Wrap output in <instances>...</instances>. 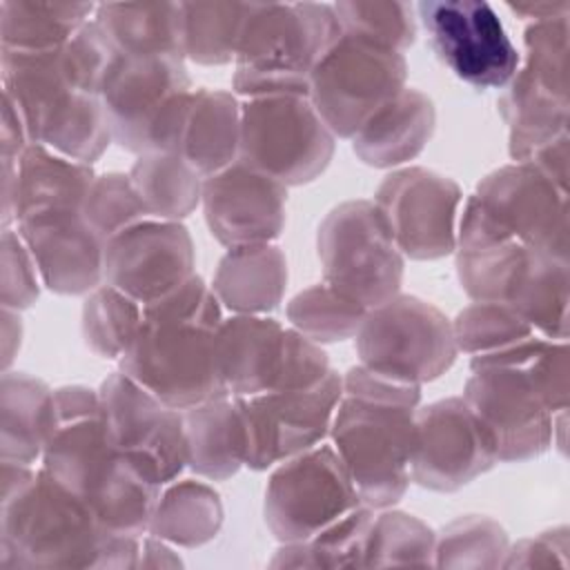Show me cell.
Masks as SVG:
<instances>
[{
	"label": "cell",
	"instance_id": "cell-1",
	"mask_svg": "<svg viewBox=\"0 0 570 570\" xmlns=\"http://www.w3.org/2000/svg\"><path fill=\"white\" fill-rule=\"evenodd\" d=\"M223 305L194 274L169 296L145 305L118 370L176 410L229 396L218 370Z\"/></svg>",
	"mask_w": 570,
	"mask_h": 570
},
{
	"label": "cell",
	"instance_id": "cell-2",
	"mask_svg": "<svg viewBox=\"0 0 570 570\" xmlns=\"http://www.w3.org/2000/svg\"><path fill=\"white\" fill-rule=\"evenodd\" d=\"M140 539L105 528L42 465L27 490L0 499V568H138Z\"/></svg>",
	"mask_w": 570,
	"mask_h": 570
},
{
	"label": "cell",
	"instance_id": "cell-3",
	"mask_svg": "<svg viewBox=\"0 0 570 570\" xmlns=\"http://www.w3.org/2000/svg\"><path fill=\"white\" fill-rule=\"evenodd\" d=\"M40 465L87 503L105 528L136 537L147 532L163 485L107 443L100 414L51 428Z\"/></svg>",
	"mask_w": 570,
	"mask_h": 570
},
{
	"label": "cell",
	"instance_id": "cell-4",
	"mask_svg": "<svg viewBox=\"0 0 570 570\" xmlns=\"http://www.w3.org/2000/svg\"><path fill=\"white\" fill-rule=\"evenodd\" d=\"M341 33L334 4L252 2L234 58V94H307L316 60Z\"/></svg>",
	"mask_w": 570,
	"mask_h": 570
},
{
	"label": "cell",
	"instance_id": "cell-5",
	"mask_svg": "<svg viewBox=\"0 0 570 570\" xmlns=\"http://www.w3.org/2000/svg\"><path fill=\"white\" fill-rule=\"evenodd\" d=\"M62 49V47H60ZM56 51H2V94L20 109L31 145L94 165L114 142L100 96L73 89Z\"/></svg>",
	"mask_w": 570,
	"mask_h": 570
},
{
	"label": "cell",
	"instance_id": "cell-6",
	"mask_svg": "<svg viewBox=\"0 0 570 570\" xmlns=\"http://www.w3.org/2000/svg\"><path fill=\"white\" fill-rule=\"evenodd\" d=\"M505 240L568 258V191L525 163L490 171L461 205L456 252Z\"/></svg>",
	"mask_w": 570,
	"mask_h": 570
},
{
	"label": "cell",
	"instance_id": "cell-7",
	"mask_svg": "<svg viewBox=\"0 0 570 570\" xmlns=\"http://www.w3.org/2000/svg\"><path fill=\"white\" fill-rule=\"evenodd\" d=\"M191 94L183 56L116 53L100 91L114 142L136 156L178 151Z\"/></svg>",
	"mask_w": 570,
	"mask_h": 570
},
{
	"label": "cell",
	"instance_id": "cell-8",
	"mask_svg": "<svg viewBox=\"0 0 570 570\" xmlns=\"http://www.w3.org/2000/svg\"><path fill=\"white\" fill-rule=\"evenodd\" d=\"M454 254L459 283L472 301L508 305L541 336L568 338V258L517 240Z\"/></svg>",
	"mask_w": 570,
	"mask_h": 570
},
{
	"label": "cell",
	"instance_id": "cell-9",
	"mask_svg": "<svg viewBox=\"0 0 570 570\" xmlns=\"http://www.w3.org/2000/svg\"><path fill=\"white\" fill-rule=\"evenodd\" d=\"M316 252L323 283L365 309L401 294L405 256L374 200L332 207L318 225Z\"/></svg>",
	"mask_w": 570,
	"mask_h": 570
},
{
	"label": "cell",
	"instance_id": "cell-10",
	"mask_svg": "<svg viewBox=\"0 0 570 570\" xmlns=\"http://www.w3.org/2000/svg\"><path fill=\"white\" fill-rule=\"evenodd\" d=\"M218 370L234 399L305 390L330 372L323 345L276 318L232 314L218 330Z\"/></svg>",
	"mask_w": 570,
	"mask_h": 570
},
{
	"label": "cell",
	"instance_id": "cell-11",
	"mask_svg": "<svg viewBox=\"0 0 570 570\" xmlns=\"http://www.w3.org/2000/svg\"><path fill=\"white\" fill-rule=\"evenodd\" d=\"M405 53L341 33L316 60L307 96L336 138L352 140L407 85Z\"/></svg>",
	"mask_w": 570,
	"mask_h": 570
},
{
	"label": "cell",
	"instance_id": "cell-12",
	"mask_svg": "<svg viewBox=\"0 0 570 570\" xmlns=\"http://www.w3.org/2000/svg\"><path fill=\"white\" fill-rule=\"evenodd\" d=\"M414 412L345 394L336 407L330 428L332 448L341 456L361 503L374 510L399 503L412 483Z\"/></svg>",
	"mask_w": 570,
	"mask_h": 570
},
{
	"label": "cell",
	"instance_id": "cell-13",
	"mask_svg": "<svg viewBox=\"0 0 570 570\" xmlns=\"http://www.w3.org/2000/svg\"><path fill=\"white\" fill-rule=\"evenodd\" d=\"M336 136L307 94H276L240 100L238 160L285 187L316 180L332 163Z\"/></svg>",
	"mask_w": 570,
	"mask_h": 570
},
{
	"label": "cell",
	"instance_id": "cell-14",
	"mask_svg": "<svg viewBox=\"0 0 570 570\" xmlns=\"http://www.w3.org/2000/svg\"><path fill=\"white\" fill-rule=\"evenodd\" d=\"M354 338L363 365L419 385L443 376L459 356L452 321L410 294L367 309Z\"/></svg>",
	"mask_w": 570,
	"mask_h": 570
},
{
	"label": "cell",
	"instance_id": "cell-15",
	"mask_svg": "<svg viewBox=\"0 0 570 570\" xmlns=\"http://www.w3.org/2000/svg\"><path fill=\"white\" fill-rule=\"evenodd\" d=\"M98 394L107 443L158 485L178 479L187 468L183 412L120 370L100 383Z\"/></svg>",
	"mask_w": 570,
	"mask_h": 570
},
{
	"label": "cell",
	"instance_id": "cell-16",
	"mask_svg": "<svg viewBox=\"0 0 570 570\" xmlns=\"http://www.w3.org/2000/svg\"><path fill=\"white\" fill-rule=\"evenodd\" d=\"M361 505L347 470L332 445H316L285 459L272 472L263 514L276 541H309Z\"/></svg>",
	"mask_w": 570,
	"mask_h": 570
},
{
	"label": "cell",
	"instance_id": "cell-17",
	"mask_svg": "<svg viewBox=\"0 0 570 570\" xmlns=\"http://www.w3.org/2000/svg\"><path fill=\"white\" fill-rule=\"evenodd\" d=\"M436 58L474 89H503L521 53L492 4L483 0H425L414 4Z\"/></svg>",
	"mask_w": 570,
	"mask_h": 570
},
{
	"label": "cell",
	"instance_id": "cell-18",
	"mask_svg": "<svg viewBox=\"0 0 570 570\" xmlns=\"http://www.w3.org/2000/svg\"><path fill=\"white\" fill-rule=\"evenodd\" d=\"M341 399L343 374L334 370L305 390L236 399L247 439L245 465L261 472L321 445L330 436Z\"/></svg>",
	"mask_w": 570,
	"mask_h": 570
},
{
	"label": "cell",
	"instance_id": "cell-19",
	"mask_svg": "<svg viewBox=\"0 0 570 570\" xmlns=\"http://www.w3.org/2000/svg\"><path fill=\"white\" fill-rule=\"evenodd\" d=\"M405 258L436 261L456 252L463 191L456 180L425 167L392 169L372 198Z\"/></svg>",
	"mask_w": 570,
	"mask_h": 570
},
{
	"label": "cell",
	"instance_id": "cell-20",
	"mask_svg": "<svg viewBox=\"0 0 570 570\" xmlns=\"http://www.w3.org/2000/svg\"><path fill=\"white\" fill-rule=\"evenodd\" d=\"M499 463L494 439L463 396L414 412L412 481L432 492H456Z\"/></svg>",
	"mask_w": 570,
	"mask_h": 570
},
{
	"label": "cell",
	"instance_id": "cell-21",
	"mask_svg": "<svg viewBox=\"0 0 570 570\" xmlns=\"http://www.w3.org/2000/svg\"><path fill=\"white\" fill-rule=\"evenodd\" d=\"M196 274V247L180 220L145 218L105 243L102 283L151 305Z\"/></svg>",
	"mask_w": 570,
	"mask_h": 570
},
{
	"label": "cell",
	"instance_id": "cell-22",
	"mask_svg": "<svg viewBox=\"0 0 570 570\" xmlns=\"http://www.w3.org/2000/svg\"><path fill=\"white\" fill-rule=\"evenodd\" d=\"M494 439L499 463H523L554 445V414L521 367H476L463 394Z\"/></svg>",
	"mask_w": 570,
	"mask_h": 570
},
{
	"label": "cell",
	"instance_id": "cell-23",
	"mask_svg": "<svg viewBox=\"0 0 570 570\" xmlns=\"http://www.w3.org/2000/svg\"><path fill=\"white\" fill-rule=\"evenodd\" d=\"M200 207L209 234L227 249L276 243L287 220V187L236 160L203 180Z\"/></svg>",
	"mask_w": 570,
	"mask_h": 570
},
{
	"label": "cell",
	"instance_id": "cell-24",
	"mask_svg": "<svg viewBox=\"0 0 570 570\" xmlns=\"http://www.w3.org/2000/svg\"><path fill=\"white\" fill-rule=\"evenodd\" d=\"M31 249L47 289L87 296L102 285L105 243L85 223L82 209H49L13 225Z\"/></svg>",
	"mask_w": 570,
	"mask_h": 570
},
{
	"label": "cell",
	"instance_id": "cell-25",
	"mask_svg": "<svg viewBox=\"0 0 570 570\" xmlns=\"http://www.w3.org/2000/svg\"><path fill=\"white\" fill-rule=\"evenodd\" d=\"M434 127V100L416 87H405L352 138V149L370 167L399 169L428 147Z\"/></svg>",
	"mask_w": 570,
	"mask_h": 570
},
{
	"label": "cell",
	"instance_id": "cell-26",
	"mask_svg": "<svg viewBox=\"0 0 570 570\" xmlns=\"http://www.w3.org/2000/svg\"><path fill=\"white\" fill-rule=\"evenodd\" d=\"M178 154L205 180L238 160L240 154V100L234 91L194 89Z\"/></svg>",
	"mask_w": 570,
	"mask_h": 570
},
{
	"label": "cell",
	"instance_id": "cell-27",
	"mask_svg": "<svg viewBox=\"0 0 570 570\" xmlns=\"http://www.w3.org/2000/svg\"><path fill=\"white\" fill-rule=\"evenodd\" d=\"M209 287L232 314L265 316L285 296L287 256L276 243L227 249Z\"/></svg>",
	"mask_w": 570,
	"mask_h": 570
},
{
	"label": "cell",
	"instance_id": "cell-28",
	"mask_svg": "<svg viewBox=\"0 0 570 570\" xmlns=\"http://www.w3.org/2000/svg\"><path fill=\"white\" fill-rule=\"evenodd\" d=\"M187 468L207 481H227L245 465V423L234 396L183 410Z\"/></svg>",
	"mask_w": 570,
	"mask_h": 570
},
{
	"label": "cell",
	"instance_id": "cell-29",
	"mask_svg": "<svg viewBox=\"0 0 570 570\" xmlns=\"http://www.w3.org/2000/svg\"><path fill=\"white\" fill-rule=\"evenodd\" d=\"M94 20L120 56L185 58L183 2H100Z\"/></svg>",
	"mask_w": 570,
	"mask_h": 570
},
{
	"label": "cell",
	"instance_id": "cell-30",
	"mask_svg": "<svg viewBox=\"0 0 570 570\" xmlns=\"http://www.w3.org/2000/svg\"><path fill=\"white\" fill-rule=\"evenodd\" d=\"M94 178L91 165L65 158L42 145H31L18 163L16 223L49 209H82Z\"/></svg>",
	"mask_w": 570,
	"mask_h": 570
},
{
	"label": "cell",
	"instance_id": "cell-31",
	"mask_svg": "<svg viewBox=\"0 0 570 570\" xmlns=\"http://www.w3.org/2000/svg\"><path fill=\"white\" fill-rule=\"evenodd\" d=\"M53 390L29 372L4 370L0 381V461L33 465L47 441Z\"/></svg>",
	"mask_w": 570,
	"mask_h": 570
},
{
	"label": "cell",
	"instance_id": "cell-32",
	"mask_svg": "<svg viewBox=\"0 0 570 570\" xmlns=\"http://www.w3.org/2000/svg\"><path fill=\"white\" fill-rule=\"evenodd\" d=\"M223 519L220 494L207 481L174 479L163 485L147 532L178 548H198L218 537Z\"/></svg>",
	"mask_w": 570,
	"mask_h": 570
},
{
	"label": "cell",
	"instance_id": "cell-33",
	"mask_svg": "<svg viewBox=\"0 0 570 570\" xmlns=\"http://www.w3.org/2000/svg\"><path fill=\"white\" fill-rule=\"evenodd\" d=\"M96 13L94 2H0L2 51H56L65 47Z\"/></svg>",
	"mask_w": 570,
	"mask_h": 570
},
{
	"label": "cell",
	"instance_id": "cell-34",
	"mask_svg": "<svg viewBox=\"0 0 570 570\" xmlns=\"http://www.w3.org/2000/svg\"><path fill=\"white\" fill-rule=\"evenodd\" d=\"M127 174L151 218L183 223L200 207L203 178L178 151L140 154Z\"/></svg>",
	"mask_w": 570,
	"mask_h": 570
},
{
	"label": "cell",
	"instance_id": "cell-35",
	"mask_svg": "<svg viewBox=\"0 0 570 570\" xmlns=\"http://www.w3.org/2000/svg\"><path fill=\"white\" fill-rule=\"evenodd\" d=\"M252 2H183V51L198 65L234 62Z\"/></svg>",
	"mask_w": 570,
	"mask_h": 570
},
{
	"label": "cell",
	"instance_id": "cell-36",
	"mask_svg": "<svg viewBox=\"0 0 570 570\" xmlns=\"http://www.w3.org/2000/svg\"><path fill=\"white\" fill-rule=\"evenodd\" d=\"M436 532L419 517L381 508L374 512L363 568L387 566H434Z\"/></svg>",
	"mask_w": 570,
	"mask_h": 570
},
{
	"label": "cell",
	"instance_id": "cell-37",
	"mask_svg": "<svg viewBox=\"0 0 570 570\" xmlns=\"http://www.w3.org/2000/svg\"><path fill=\"white\" fill-rule=\"evenodd\" d=\"M452 330L459 352L470 361L503 354L539 334L512 307L485 301L465 305L452 321Z\"/></svg>",
	"mask_w": 570,
	"mask_h": 570
},
{
	"label": "cell",
	"instance_id": "cell-38",
	"mask_svg": "<svg viewBox=\"0 0 570 570\" xmlns=\"http://www.w3.org/2000/svg\"><path fill=\"white\" fill-rule=\"evenodd\" d=\"M289 327L312 338L318 345L354 338L367 314L365 307L334 292L327 283H316L301 289L287 303Z\"/></svg>",
	"mask_w": 570,
	"mask_h": 570
},
{
	"label": "cell",
	"instance_id": "cell-39",
	"mask_svg": "<svg viewBox=\"0 0 570 570\" xmlns=\"http://www.w3.org/2000/svg\"><path fill=\"white\" fill-rule=\"evenodd\" d=\"M142 321V305L102 283L85 296L82 338L105 361H120Z\"/></svg>",
	"mask_w": 570,
	"mask_h": 570
},
{
	"label": "cell",
	"instance_id": "cell-40",
	"mask_svg": "<svg viewBox=\"0 0 570 570\" xmlns=\"http://www.w3.org/2000/svg\"><path fill=\"white\" fill-rule=\"evenodd\" d=\"M510 537L488 514H461L436 534V568H501Z\"/></svg>",
	"mask_w": 570,
	"mask_h": 570
},
{
	"label": "cell",
	"instance_id": "cell-41",
	"mask_svg": "<svg viewBox=\"0 0 570 570\" xmlns=\"http://www.w3.org/2000/svg\"><path fill=\"white\" fill-rule=\"evenodd\" d=\"M343 33L405 53L416 40V9L410 2L350 0L334 4Z\"/></svg>",
	"mask_w": 570,
	"mask_h": 570
},
{
	"label": "cell",
	"instance_id": "cell-42",
	"mask_svg": "<svg viewBox=\"0 0 570 570\" xmlns=\"http://www.w3.org/2000/svg\"><path fill=\"white\" fill-rule=\"evenodd\" d=\"M82 216L102 243L114 238L118 232L151 218L134 189L129 174L122 171L96 174L82 203Z\"/></svg>",
	"mask_w": 570,
	"mask_h": 570
},
{
	"label": "cell",
	"instance_id": "cell-43",
	"mask_svg": "<svg viewBox=\"0 0 570 570\" xmlns=\"http://www.w3.org/2000/svg\"><path fill=\"white\" fill-rule=\"evenodd\" d=\"M114 60L116 51L94 18L60 49L62 76L82 94L100 96Z\"/></svg>",
	"mask_w": 570,
	"mask_h": 570
},
{
	"label": "cell",
	"instance_id": "cell-44",
	"mask_svg": "<svg viewBox=\"0 0 570 570\" xmlns=\"http://www.w3.org/2000/svg\"><path fill=\"white\" fill-rule=\"evenodd\" d=\"M374 508L361 503L309 539L316 568H363Z\"/></svg>",
	"mask_w": 570,
	"mask_h": 570
},
{
	"label": "cell",
	"instance_id": "cell-45",
	"mask_svg": "<svg viewBox=\"0 0 570 570\" xmlns=\"http://www.w3.org/2000/svg\"><path fill=\"white\" fill-rule=\"evenodd\" d=\"M0 303L11 309H29L45 287L31 249L16 227H2L0 238Z\"/></svg>",
	"mask_w": 570,
	"mask_h": 570
},
{
	"label": "cell",
	"instance_id": "cell-46",
	"mask_svg": "<svg viewBox=\"0 0 570 570\" xmlns=\"http://www.w3.org/2000/svg\"><path fill=\"white\" fill-rule=\"evenodd\" d=\"M543 405L552 412H566L570 399V352L568 338H548L543 336L534 352L523 365H519Z\"/></svg>",
	"mask_w": 570,
	"mask_h": 570
},
{
	"label": "cell",
	"instance_id": "cell-47",
	"mask_svg": "<svg viewBox=\"0 0 570 570\" xmlns=\"http://www.w3.org/2000/svg\"><path fill=\"white\" fill-rule=\"evenodd\" d=\"M343 394L358 401H367V403L394 405V407H407V410H416L421 405L419 383L405 381L390 372L367 367L363 363L350 367L343 374Z\"/></svg>",
	"mask_w": 570,
	"mask_h": 570
},
{
	"label": "cell",
	"instance_id": "cell-48",
	"mask_svg": "<svg viewBox=\"0 0 570 570\" xmlns=\"http://www.w3.org/2000/svg\"><path fill=\"white\" fill-rule=\"evenodd\" d=\"M550 566H561V568L570 566L566 525H557L534 537H525L514 546L510 543L501 568H550Z\"/></svg>",
	"mask_w": 570,
	"mask_h": 570
},
{
	"label": "cell",
	"instance_id": "cell-49",
	"mask_svg": "<svg viewBox=\"0 0 570 570\" xmlns=\"http://www.w3.org/2000/svg\"><path fill=\"white\" fill-rule=\"evenodd\" d=\"M31 147V138L24 118L16 102L2 94V120H0V158L20 160Z\"/></svg>",
	"mask_w": 570,
	"mask_h": 570
},
{
	"label": "cell",
	"instance_id": "cell-50",
	"mask_svg": "<svg viewBox=\"0 0 570 570\" xmlns=\"http://www.w3.org/2000/svg\"><path fill=\"white\" fill-rule=\"evenodd\" d=\"M180 566H183V559L176 554L171 543L149 532L142 534L138 568H180Z\"/></svg>",
	"mask_w": 570,
	"mask_h": 570
},
{
	"label": "cell",
	"instance_id": "cell-51",
	"mask_svg": "<svg viewBox=\"0 0 570 570\" xmlns=\"http://www.w3.org/2000/svg\"><path fill=\"white\" fill-rule=\"evenodd\" d=\"M22 316L18 309L11 307H2V341H0V350H2V372L11 367V363L16 361V354L20 352L22 345Z\"/></svg>",
	"mask_w": 570,
	"mask_h": 570
},
{
	"label": "cell",
	"instance_id": "cell-52",
	"mask_svg": "<svg viewBox=\"0 0 570 570\" xmlns=\"http://www.w3.org/2000/svg\"><path fill=\"white\" fill-rule=\"evenodd\" d=\"M269 568H316V559L309 541H287L274 552Z\"/></svg>",
	"mask_w": 570,
	"mask_h": 570
},
{
	"label": "cell",
	"instance_id": "cell-53",
	"mask_svg": "<svg viewBox=\"0 0 570 570\" xmlns=\"http://www.w3.org/2000/svg\"><path fill=\"white\" fill-rule=\"evenodd\" d=\"M505 7L530 20V22H537V20H548V18H559V16H568L570 11V2H550V0H539V2H505Z\"/></svg>",
	"mask_w": 570,
	"mask_h": 570
}]
</instances>
